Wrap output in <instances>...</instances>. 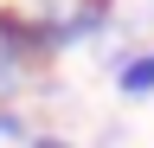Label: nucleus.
<instances>
[{"instance_id":"nucleus-1","label":"nucleus","mask_w":154,"mask_h":148,"mask_svg":"<svg viewBox=\"0 0 154 148\" xmlns=\"http://www.w3.org/2000/svg\"><path fill=\"white\" fill-rule=\"evenodd\" d=\"M26 71H32V52L19 45V39H13L7 26H0V103H7V97H13L19 84H26Z\"/></svg>"},{"instance_id":"nucleus-2","label":"nucleus","mask_w":154,"mask_h":148,"mask_svg":"<svg viewBox=\"0 0 154 148\" xmlns=\"http://www.w3.org/2000/svg\"><path fill=\"white\" fill-rule=\"evenodd\" d=\"M116 84H122L128 97H148V90H154V58H135V65H122V77H116Z\"/></svg>"},{"instance_id":"nucleus-3","label":"nucleus","mask_w":154,"mask_h":148,"mask_svg":"<svg viewBox=\"0 0 154 148\" xmlns=\"http://www.w3.org/2000/svg\"><path fill=\"white\" fill-rule=\"evenodd\" d=\"M0 135H19V122H13V116H7V109H0Z\"/></svg>"},{"instance_id":"nucleus-4","label":"nucleus","mask_w":154,"mask_h":148,"mask_svg":"<svg viewBox=\"0 0 154 148\" xmlns=\"http://www.w3.org/2000/svg\"><path fill=\"white\" fill-rule=\"evenodd\" d=\"M32 148H71V142H58V135H38V142H32Z\"/></svg>"}]
</instances>
